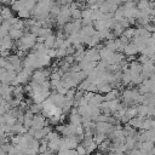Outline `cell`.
<instances>
[{"label": "cell", "instance_id": "obj_1", "mask_svg": "<svg viewBox=\"0 0 155 155\" xmlns=\"http://www.w3.org/2000/svg\"><path fill=\"white\" fill-rule=\"evenodd\" d=\"M114 130V125L109 122H96V133L109 134Z\"/></svg>", "mask_w": 155, "mask_h": 155}, {"label": "cell", "instance_id": "obj_2", "mask_svg": "<svg viewBox=\"0 0 155 155\" xmlns=\"http://www.w3.org/2000/svg\"><path fill=\"white\" fill-rule=\"evenodd\" d=\"M47 125H48V120H46V117L42 114H36L34 116L33 126L31 127L35 128V130H40V128H42V127H45Z\"/></svg>", "mask_w": 155, "mask_h": 155}, {"label": "cell", "instance_id": "obj_3", "mask_svg": "<svg viewBox=\"0 0 155 155\" xmlns=\"http://www.w3.org/2000/svg\"><path fill=\"white\" fill-rule=\"evenodd\" d=\"M50 99L53 102L54 105L61 107V108H62V107L64 105V103H65V96L58 93L57 91H56V92H52V93L50 94Z\"/></svg>", "mask_w": 155, "mask_h": 155}, {"label": "cell", "instance_id": "obj_4", "mask_svg": "<svg viewBox=\"0 0 155 155\" xmlns=\"http://www.w3.org/2000/svg\"><path fill=\"white\" fill-rule=\"evenodd\" d=\"M45 80H47V78H46V75H45V73H44L42 69H36V70H34V73H33V75H31V81H34V82L41 85Z\"/></svg>", "mask_w": 155, "mask_h": 155}, {"label": "cell", "instance_id": "obj_5", "mask_svg": "<svg viewBox=\"0 0 155 155\" xmlns=\"http://www.w3.org/2000/svg\"><path fill=\"white\" fill-rule=\"evenodd\" d=\"M13 47H15L13 39L10 35H6V36L1 38V50H8V51H11Z\"/></svg>", "mask_w": 155, "mask_h": 155}, {"label": "cell", "instance_id": "obj_6", "mask_svg": "<svg viewBox=\"0 0 155 155\" xmlns=\"http://www.w3.org/2000/svg\"><path fill=\"white\" fill-rule=\"evenodd\" d=\"M139 52V50H138V46L134 44V42H130V44H127L126 46H125V50H124V54L125 56H136V53H138Z\"/></svg>", "mask_w": 155, "mask_h": 155}, {"label": "cell", "instance_id": "obj_7", "mask_svg": "<svg viewBox=\"0 0 155 155\" xmlns=\"http://www.w3.org/2000/svg\"><path fill=\"white\" fill-rule=\"evenodd\" d=\"M61 143H62V138L58 137L56 139H52L48 142V150L53 154V153H58L61 149Z\"/></svg>", "mask_w": 155, "mask_h": 155}, {"label": "cell", "instance_id": "obj_8", "mask_svg": "<svg viewBox=\"0 0 155 155\" xmlns=\"http://www.w3.org/2000/svg\"><path fill=\"white\" fill-rule=\"evenodd\" d=\"M27 132H28V128H25L24 125L21 122H16L11 127V134H24Z\"/></svg>", "mask_w": 155, "mask_h": 155}, {"label": "cell", "instance_id": "obj_9", "mask_svg": "<svg viewBox=\"0 0 155 155\" xmlns=\"http://www.w3.org/2000/svg\"><path fill=\"white\" fill-rule=\"evenodd\" d=\"M103 102H104V94H101V93H94V96H93V97H92V99L90 101L88 105L99 108V107H101V104H102Z\"/></svg>", "mask_w": 155, "mask_h": 155}, {"label": "cell", "instance_id": "obj_10", "mask_svg": "<svg viewBox=\"0 0 155 155\" xmlns=\"http://www.w3.org/2000/svg\"><path fill=\"white\" fill-rule=\"evenodd\" d=\"M97 86H98V93H101V94H107L114 90L111 84H109V82H102Z\"/></svg>", "mask_w": 155, "mask_h": 155}, {"label": "cell", "instance_id": "obj_11", "mask_svg": "<svg viewBox=\"0 0 155 155\" xmlns=\"http://www.w3.org/2000/svg\"><path fill=\"white\" fill-rule=\"evenodd\" d=\"M111 31H113V34L115 35V38H121L122 35H124V31H125V28L119 23V22H116L114 25H113V28H111Z\"/></svg>", "mask_w": 155, "mask_h": 155}, {"label": "cell", "instance_id": "obj_12", "mask_svg": "<svg viewBox=\"0 0 155 155\" xmlns=\"http://www.w3.org/2000/svg\"><path fill=\"white\" fill-rule=\"evenodd\" d=\"M144 119L145 117H142V116H136V117H132L131 120H130V122H128V125L130 126H132L133 128H140L142 127V125H143V121H144Z\"/></svg>", "mask_w": 155, "mask_h": 155}, {"label": "cell", "instance_id": "obj_13", "mask_svg": "<svg viewBox=\"0 0 155 155\" xmlns=\"http://www.w3.org/2000/svg\"><path fill=\"white\" fill-rule=\"evenodd\" d=\"M125 59V54L121 53V52H115L114 56L111 57V59L109 61L110 64H120L122 61Z\"/></svg>", "mask_w": 155, "mask_h": 155}, {"label": "cell", "instance_id": "obj_14", "mask_svg": "<svg viewBox=\"0 0 155 155\" xmlns=\"http://www.w3.org/2000/svg\"><path fill=\"white\" fill-rule=\"evenodd\" d=\"M8 35L13 39V40H19V39H22V36L24 35V31L23 30H18V29H15V28H11L10 29V33H8Z\"/></svg>", "mask_w": 155, "mask_h": 155}, {"label": "cell", "instance_id": "obj_15", "mask_svg": "<svg viewBox=\"0 0 155 155\" xmlns=\"http://www.w3.org/2000/svg\"><path fill=\"white\" fill-rule=\"evenodd\" d=\"M137 138L136 137H126V147L128 150H132V149H137Z\"/></svg>", "mask_w": 155, "mask_h": 155}, {"label": "cell", "instance_id": "obj_16", "mask_svg": "<svg viewBox=\"0 0 155 155\" xmlns=\"http://www.w3.org/2000/svg\"><path fill=\"white\" fill-rule=\"evenodd\" d=\"M11 8L18 13L19 11H22V10L25 8V1L24 0H18V1H16V2H13L11 5Z\"/></svg>", "mask_w": 155, "mask_h": 155}, {"label": "cell", "instance_id": "obj_17", "mask_svg": "<svg viewBox=\"0 0 155 155\" xmlns=\"http://www.w3.org/2000/svg\"><path fill=\"white\" fill-rule=\"evenodd\" d=\"M68 40L70 41V44L73 46H79V45H82L81 44V39H80V35L79 34H70L68 36Z\"/></svg>", "mask_w": 155, "mask_h": 155}, {"label": "cell", "instance_id": "obj_18", "mask_svg": "<svg viewBox=\"0 0 155 155\" xmlns=\"http://www.w3.org/2000/svg\"><path fill=\"white\" fill-rule=\"evenodd\" d=\"M117 96H119V91H117V88H116V90L114 88L111 92L104 94V101H105V102H110V101L117 99Z\"/></svg>", "mask_w": 155, "mask_h": 155}, {"label": "cell", "instance_id": "obj_19", "mask_svg": "<svg viewBox=\"0 0 155 155\" xmlns=\"http://www.w3.org/2000/svg\"><path fill=\"white\" fill-rule=\"evenodd\" d=\"M137 110H138V116H148V111H149V107L145 104H139L137 105Z\"/></svg>", "mask_w": 155, "mask_h": 155}, {"label": "cell", "instance_id": "obj_20", "mask_svg": "<svg viewBox=\"0 0 155 155\" xmlns=\"http://www.w3.org/2000/svg\"><path fill=\"white\" fill-rule=\"evenodd\" d=\"M1 17H2V21H8L10 18H12V13H11V10L10 7H6L4 6L2 10H1Z\"/></svg>", "mask_w": 155, "mask_h": 155}, {"label": "cell", "instance_id": "obj_21", "mask_svg": "<svg viewBox=\"0 0 155 155\" xmlns=\"http://www.w3.org/2000/svg\"><path fill=\"white\" fill-rule=\"evenodd\" d=\"M56 39H57V36H54V35H51V36H48V38H46V40H45V42H44V45L47 47V48H54V44H56Z\"/></svg>", "mask_w": 155, "mask_h": 155}, {"label": "cell", "instance_id": "obj_22", "mask_svg": "<svg viewBox=\"0 0 155 155\" xmlns=\"http://www.w3.org/2000/svg\"><path fill=\"white\" fill-rule=\"evenodd\" d=\"M29 110L33 114H35V115L39 114V113H41L42 111V103H33V104H30Z\"/></svg>", "mask_w": 155, "mask_h": 155}, {"label": "cell", "instance_id": "obj_23", "mask_svg": "<svg viewBox=\"0 0 155 155\" xmlns=\"http://www.w3.org/2000/svg\"><path fill=\"white\" fill-rule=\"evenodd\" d=\"M0 79L2 84H8L10 85V80H8V71L5 68H0Z\"/></svg>", "mask_w": 155, "mask_h": 155}, {"label": "cell", "instance_id": "obj_24", "mask_svg": "<svg viewBox=\"0 0 155 155\" xmlns=\"http://www.w3.org/2000/svg\"><path fill=\"white\" fill-rule=\"evenodd\" d=\"M124 36H126L128 40H132V39L136 36V28L130 27V28L125 29V31H124Z\"/></svg>", "mask_w": 155, "mask_h": 155}, {"label": "cell", "instance_id": "obj_25", "mask_svg": "<svg viewBox=\"0 0 155 155\" xmlns=\"http://www.w3.org/2000/svg\"><path fill=\"white\" fill-rule=\"evenodd\" d=\"M107 134H102V133H94L93 134V140H94V143L97 144V145H99L101 143H103L105 139H107V137H105Z\"/></svg>", "mask_w": 155, "mask_h": 155}, {"label": "cell", "instance_id": "obj_26", "mask_svg": "<svg viewBox=\"0 0 155 155\" xmlns=\"http://www.w3.org/2000/svg\"><path fill=\"white\" fill-rule=\"evenodd\" d=\"M82 18V11L80 8H74L71 10V19L76 21V19H81Z\"/></svg>", "mask_w": 155, "mask_h": 155}, {"label": "cell", "instance_id": "obj_27", "mask_svg": "<svg viewBox=\"0 0 155 155\" xmlns=\"http://www.w3.org/2000/svg\"><path fill=\"white\" fill-rule=\"evenodd\" d=\"M91 84H92V82H91L88 79H86V80H84V81H82V82L79 85V87H76V88H78V90H81V91H85V92H86V91H88V88H90Z\"/></svg>", "mask_w": 155, "mask_h": 155}, {"label": "cell", "instance_id": "obj_28", "mask_svg": "<svg viewBox=\"0 0 155 155\" xmlns=\"http://www.w3.org/2000/svg\"><path fill=\"white\" fill-rule=\"evenodd\" d=\"M149 0H138L137 1V8L138 10H144L149 7Z\"/></svg>", "mask_w": 155, "mask_h": 155}, {"label": "cell", "instance_id": "obj_29", "mask_svg": "<svg viewBox=\"0 0 155 155\" xmlns=\"http://www.w3.org/2000/svg\"><path fill=\"white\" fill-rule=\"evenodd\" d=\"M140 130H143V131H149V130H151V119H149V117H148V119H144Z\"/></svg>", "mask_w": 155, "mask_h": 155}, {"label": "cell", "instance_id": "obj_30", "mask_svg": "<svg viewBox=\"0 0 155 155\" xmlns=\"http://www.w3.org/2000/svg\"><path fill=\"white\" fill-rule=\"evenodd\" d=\"M30 16H31V13H30V11H29V10H27V8H24V10H22V11H19V12H18V18L28 19Z\"/></svg>", "mask_w": 155, "mask_h": 155}, {"label": "cell", "instance_id": "obj_31", "mask_svg": "<svg viewBox=\"0 0 155 155\" xmlns=\"http://www.w3.org/2000/svg\"><path fill=\"white\" fill-rule=\"evenodd\" d=\"M22 93H24V86L18 85V86H15V87H13V92H12L13 97H16V96H18V94H22Z\"/></svg>", "mask_w": 155, "mask_h": 155}, {"label": "cell", "instance_id": "obj_32", "mask_svg": "<svg viewBox=\"0 0 155 155\" xmlns=\"http://www.w3.org/2000/svg\"><path fill=\"white\" fill-rule=\"evenodd\" d=\"M58 137H59V136H58V132H57V131H51V132L46 136V138H45V139H46L47 142H50V140L56 139V138H58Z\"/></svg>", "mask_w": 155, "mask_h": 155}, {"label": "cell", "instance_id": "obj_33", "mask_svg": "<svg viewBox=\"0 0 155 155\" xmlns=\"http://www.w3.org/2000/svg\"><path fill=\"white\" fill-rule=\"evenodd\" d=\"M76 151H78L79 155H87V150H86V148H85L82 144H79V145H78Z\"/></svg>", "mask_w": 155, "mask_h": 155}, {"label": "cell", "instance_id": "obj_34", "mask_svg": "<svg viewBox=\"0 0 155 155\" xmlns=\"http://www.w3.org/2000/svg\"><path fill=\"white\" fill-rule=\"evenodd\" d=\"M149 61H150V57H149V56H145V54H140V57L138 58V62L142 63V64H145V63H148Z\"/></svg>", "mask_w": 155, "mask_h": 155}, {"label": "cell", "instance_id": "obj_35", "mask_svg": "<svg viewBox=\"0 0 155 155\" xmlns=\"http://www.w3.org/2000/svg\"><path fill=\"white\" fill-rule=\"evenodd\" d=\"M119 23H120V24H121V25H122L125 29H127V28H130V27H131V24H130L128 19H127V18H125V17H124V18H122V19H121Z\"/></svg>", "mask_w": 155, "mask_h": 155}, {"label": "cell", "instance_id": "obj_36", "mask_svg": "<svg viewBox=\"0 0 155 155\" xmlns=\"http://www.w3.org/2000/svg\"><path fill=\"white\" fill-rule=\"evenodd\" d=\"M93 96H94V93H93V92L86 91V92H85V96H84V98H85V99H86V101L90 103V101L92 99V97H93Z\"/></svg>", "mask_w": 155, "mask_h": 155}, {"label": "cell", "instance_id": "obj_37", "mask_svg": "<svg viewBox=\"0 0 155 155\" xmlns=\"http://www.w3.org/2000/svg\"><path fill=\"white\" fill-rule=\"evenodd\" d=\"M39 155H52V153H51V151L48 150L47 153H44V154H39Z\"/></svg>", "mask_w": 155, "mask_h": 155}, {"label": "cell", "instance_id": "obj_38", "mask_svg": "<svg viewBox=\"0 0 155 155\" xmlns=\"http://www.w3.org/2000/svg\"><path fill=\"white\" fill-rule=\"evenodd\" d=\"M151 23H153V24H155V16H154V17H151Z\"/></svg>", "mask_w": 155, "mask_h": 155}, {"label": "cell", "instance_id": "obj_39", "mask_svg": "<svg viewBox=\"0 0 155 155\" xmlns=\"http://www.w3.org/2000/svg\"><path fill=\"white\" fill-rule=\"evenodd\" d=\"M93 155H105V154H103V153L99 151V153H96V154H93Z\"/></svg>", "mask_w": 155, "mask_h": 155}, {"label": "cell", "instance_id": "obj_40", "mask_svg": "<svg viewBox=\"0 0 155 155\" xmlns=\"http://www.w3.org/2000/svg\"><path fill=\"white\" fill-rule=\"evenodd\" d=\"M16 1H18V0H10V2H11V5H12L13 2H16Z\"/></svg>", "mask_w": 155, "mask_h": 155}, {"label": "cell", "instance_id": "obj_41", "mask_svg": "<svg viewBox=\"0 0 155 155\" xmlns=\"http://www.w3.org/2000/svg\"><path fill=\"white\" fill-rule=\"evenodd\" d=\"M149 1H150V2H154V1H155V0H149Z\"/></svg>", "mask_w": 155, "mask_h": 155}, {"label": "cell", "instance_id": "obj_42", "mask_svg": "<svg viewBox=\"0 0 155 155\" xmlns=\"http://www.w3.org/2000/svg\"><path fill=\"white\" fill-rule=\"evenodd\" d=\"M154 5H155V1H154Z\"/></svg>", "mask_w": 155, "mask_h": 155}]
</instances>
